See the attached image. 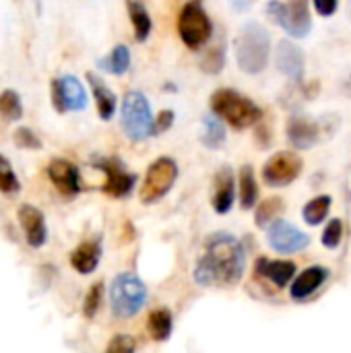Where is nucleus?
Here are the masks:
<instances>
[{
  "label": "nucleus",
  "instance_id": "nucleus-1",
  "mask_svg": "<svg viewBox=\"0 0 351 353\" xmlns=\"http://www.w3.org/2000/svg\"><path fill=\"white\" fill-rule=\"evenodd\" d=\"M246 269V252L240 240L228 232L211 234L194 265V281L205 288H232L240 283Z\"/></svg>",
  "mask_w": 351,
  "mask_h": 353
},
{
  "label": "nucleus",
  "instance_id": "nucleus-2",
  "mask_svg": "<svg viewBox=\"0 0 351 353\" xmlns=\"http://www.w3.org/2000/svg\"><path fill=\"white\" fill-rule=\"evenodd\" d=\"M269 48V31L257 21L244 23L234 37L236 60L246 74H259L267 68Z\"/></svg>",
  "mask_w": 351,
  "mask_h": 353
},
{
  "label": "nucleus",
  "instance_id": "nucleus-3",
  "mask_svg": "<svg viewBox=\"0 0 351 353\" xmlns=\"http://www.w3.org/2000/svg\"><path fill=\"white\" fill-rule=\"evenodd\" d=\"M211 112L238 130L250 128L263 120V110L250 97L228 87L217 89L211 95Z\"/></svg>",
  "mask_w": 351,
  "mask_h": 353
},
{
  "label": "nucleus",
  "instance_id": "nucleus-4",
  "mask_svg": "<svg viewBox=\"0 0 351 353\" xmlns=\"http://www.w3.org/2000/svg\"><path fill=\"white\" fill-rule=\"evenodd\" d=\"M147 300V288L134 273H120L110 288L112 312L118 319L134 316Z\"/></svg>",
  "mask_w": 351,
  "mask_h": 353
},
{
  "label": "nucleus",
  "instance_id": "nucleus-5",
  "mask_svg": "<svg viewBox=\"0 0 351 353\" xmlns=\"http://www.w3.org/2000/svg\"><path fill=\"white\" fill-rule=\"evenodd\" d=\"M122 128L132 141H143L153 134V114L149 99L141 91H128L120 108Z\"/></svg>",
  "mask_w": 351,
  "mask_h": 353
},
{
  "label": "nucleus",
  "instance_id": "nucleus-6",
  "mask_svg": "<svg viewBox=\"0 0 351 353\" xmlns=\"http://www.w3.org/2000/svg\"><path fill=\"white\" fill-rule=\"evenodd\" d=\"M267 17L273 19L279 27H283L294 37H306L312 29L308 0H271L265 8Z\"/></svg>",
  "mask_w": 351,
  "mask_h": 353
},
{
  "label": "nucleus",
  "instance_id": "nucleus-7",
  "mask_svg": "<svg viewBox=\"0 0 351 353\" xmlns=\"http://www.w3.org/2000/svg\"><path fill=\"white\" fill-rule=\"evenodd\" d=\"M178 33L190 50H199L211 39L213 25L199 2L184 4L178 17Z\"/></svg>",
  "mask_w": 351,
  "mask_h": 353
},
{
  "label": "nucleus",
  "instance_id": "nucleus-8",
  "mask_svg": "<svg viewBox=\"0 0 351 353\" xmlns=\"http://www.w3.org/2000/svg\"><path fill=\"white\" fill-rule=\"evenodd\" d=\"M176 178H178V165L172 157L155 159L145 174V180L141 186V201L145 205L157 203L159 199H163L170 192Z\"/></svg>",
  "mask_w": 351,
  "mask_h": 353
},
{
  "label": "nucleus",
  "instance_id": "nucleus-9",
  "mask_svg": "<svg viewBox=\"0 0 351 353\" xmlns=\"http://www.w3.org/2000/svg\"><path fill=\"white\" fill-rule=\"evenodd\" d=\"M302 165L304 163L296 153L279 151L263 165V180L269 186H288L300 176Z\"/></svg>",
  "mask_w": 351,
  "mask_h": 353
},
{
  "label": "nucleus",
  "instance_id": "nucleus-10",
  "mask_svg": "<svg viewBox=\"0 0 351 353\" xmlns=\"http://www.w3.org/2000/svg\"><path fill=\"white\" fill-rule=\"evenodd\" d=\"M52 103L54 110L64 114L68 110H85L87 105V93L81 85V81L72 74H64L60 79H54L52 83Z\"/></svg>",
  "mask_w": 351,
  "mask_h": 353
},
{
  "label": "nucleus",
  "instance_id": "nucleus-11",
  "mask_svg": "<svg viewBox=\"0 0 351 353\" xmlns=\"http://www.w3.org/2000/svg\"><path fill=\"white\" fill-rule=\"evenodd\" d=\"M267 242L273 250L281 254H290V252L304 250L310 244V238L304 232H300L296 225H292L290 221L275 219L267 230Z\"/></svg>",
  "mask_w": 351,
  "mask_h": 353
},
{
  "label": "nucleus",
  "instance_id": "nucleus-12",
  "mask_svg": "<svg viewBox=\"0 0 351 353\" xmlns=\"http://www.w3.org/2000/svg\"><path fill=\"white\" fill-rule=\"evenodd\" d=\"M323 137H325L323 122L308 114H296L288 122V139L298 149H310Z\"/></svg>",
  "mask_w": 351,
  "mask_h": 353
},
{
  "label": "nucleus",
  "instance_id": "nucleus-13",
  "mask_svg": "<svg viewBox=\"0 0 351 353\" xmlns=\"http://www.w3.org/2000/svg\"><path fill=\"white\" fill-rule=\"evenodd\" d=\"M97 165L103 170L106 174V184H103V190L110 194V196H116V199H122V196H128L137 184V176L130 174L122 161L118 159H101L97 161Z\"/></svg>",
  "mask_w": 351,
  "mask_h": 353
},
{
  "label": "nucleus",
  "instance_id": "nucleus-14",
  "mask_svg": "<svg viewBox=\"0 0 351 353\" xmlns=\"http://www.w3.org/2000/svg\"><path fill=\"white\" fill-rule=\"evenodd\" d=\"M48 178L56 190L64 196H74L81 192V176L74 163L66 159H54L48 165Z\"/></svg>",
  "mask_w": 351,
  "mask_h": 353
},
{
  "label": "nucleus",
  "instance_id": "nucleus-15",
  "mask_svg": "<svg viewBox=\"0 0 351 353\" xmlns=\"http://www.w3.org/2000/svg\"><path fill=\"white\" fill-rule=\"evenodd\" d=\"M19 223H21V230H23L29 246L39 248L46 244L48 230H46V219L39 209H35L33 205H23L19 209Z\"/></svg>",
  "mask_w": 351,
  "mask_h": 353
},
{
  "label": "nucleus",
  "instance_id": "nucleus-16",
  "mask_svg": "<svg viewBox=\"0 0 351 353\" xmlns=\"http://www.w3.org/2000/svg\"><path fill=\"white\" fill-rule=\"evenodd\" d=\"M275 62H277L279 72H283L285 77H290L294 81L302 79V74H304V54H302V50L294 41L281 39L277 43Z\"/></svg>",
  "mask_w": 351,
  "mask_h": 353
},
{
  "label": "nucleus",
  "instance_id": "nucleus-17",
  "mask_svg": "<svg viewBox=\"0 0 351 353\" xmlns=\"http://www.w3.org/2000/svg\"><path fill=\"white\" fill-rule=\"evenodd\" d=\"M234 196H236V186H234V172L232 168L223 165L219 168V172L213 178V209L215 213H228L234 205Z\"/></svg>",
  "mask_w": 351,
  "mask_h": 353
},
{
  "label": "nucleus",
  "instance_id": "nucleus-18",
  "mask_svg": "<svg viewBox=\"0 0 351 353\" xmlns=\"http://www.w3.org/2000/svg\"><path fill=\"white\" fill-rule=\"evenodd\" d=\"M329 279V271L325 267H308L306 271L300 273V277H296V281L292 283V298L302 302L306 298H310L319 288H323V283Z\"/></svg>",
  "mask_w": 351,
  "mask_h": 353
},
{
  "label": "nucleus",
  "instance_id": "nucleus-19",
  "mask_svg": "<svg viewBox=\"0 0 351 353\" xmlns=\"http://www.w3.org/2000/svg\"><path fill=\"white\" fill-rule=\"evenodd\" d=\"M257 273L265 279H269L275 288H285L294 275H296V265L292 261H269V259H259L257 261Z\"/></svg>",
  "mask_w": 351,
  "mask_h": 353
},
{
  "label": "nucleus",
  "instance_id": "nucleus-20",
  "mask_svg": "<svg viewBox=\"0 0 351 353\" xmlns=\"http://www.w3.org/2000/svg\"><path fill=\"white\" fill-rule=\"evenodd\" d=\"M101 259V244L99 240H89L79 244L72 254H70V265L74 271H79L81 275H89L97 269Z\"/></svg>",
  "mask_w": 351,
  "mask_h": 353
},
{
  "label": "nucleus",
  "instance_id": "nucleus-21",
  "mask_svg": "<svg viewBox=\"0 0 351 353\" xmlns=\"http://www.w3.org/2000/svg\"><path fill=\"white\" fill-rule=\"evenodd\" d=\"M87 81L93 89V97H95V103H97V114L101 120H110L116 112V95L108 89V85L93 72L87 74Z\"/></svg>",
  "mask_w": 351,
  "mask_h": 353
},
{
  "label": "nucleus",
  "instance_id": "nucleus-22",
  "mask_svg": "<svg viewBox=\"0 0 351 353\" xmlns=\"http://www.w3.org/2000/svg\"><path fill=\"white\" fill-rule=\"evenodd\" d=\"M126 6H128V14H130L137 39L145 41L151 33V17H149L147 8L139 0H126Z\"/></svg>",
  "mask_w": 351,
  "mask_h": 353
},
{
  "label": "nucleus",
  "instance_id": "nucleus-23",
  "mask_svg": "<svg viewBox=\"0 0 351 353\" xmlns=\"http://www.w3.org/2000/svg\"><path fill=\"white\" fill-rule=\"evenodd\" d=\"M172 327H174V321H172V312L170 310L159 308V310H153L149 314L147 329H149V333H151V337L155 341H166L172 335Z\"/></svg>",
  "mask_w": 351,
  "mask_h": 353
},
{
  "label": "nucleus",
  "instance_id": "nucleus-24",
  "mask_svg": "<svg viewBox=\"0 0 351 353\" xmlns=\"http://www.w3.org/2000/svg\"><path fill=\"white\" fill-rule=\"evenodd\" d=\"M97 66L103 68L106 72L122 74V72H126L128 66H130V50H128L126 46L120 43V46H116V48L110 52V56L97 60Z\"/></svg>",
  "mask_w": 351,
  "mask_h": 353
},
{
  "label": "nucleus",
  "instance_id": "nucleus-25",
  "mask_svg": "<svg viewBox=\"0 0 351 353\" xmlns=\"http://www.w3.org/2000/svg\"><path fill=\"white\" fill-rule=\"evenodd\" d=\"M257 196H259V184H257L254 172L250 165H244L240 170V205H242V209L254 207Z\"/></svg>",
  "mask_w": 351,
  "mask_h": 353
},
{
  "label": "nucleus",
  "instance_id": "nucleus-26",
  "mask_svg": "<svg viewBox=\"0 0 351 353\" xmlns=\"http://www.w3.org/2000/svg\"><path fill=\"white\" fill-rule=\"evenodd\" d=\"M203 126H205V134H203V143L209 149H219L225 143V128L221 124V118L215 114H209L203 118Z\"/></svg>",
  "mask_w": 351,
  "mask_h": 353
},
{
  "label": "nucleus",
  "instance_id": "nucleus-27",
  "mask_svg": "<svg viewBox=\"0 0 351 353\" xmlns=\"http://www.w3.org/2000/svg\"><path fill=\"white\" fill-rule=\"evenodd\" d=\"M329 209H331V196L321 194V196H317V199H312V201L306 203V207H304V211H302L304 221H306L308 225H319V223H323V221L327 219Z\"/></svg>",
  "mask_w": 351,
  "mask_h": 353
},
{
  "label": "nucleus",
  "instance_id": "nucleus-28",
  "mask_svg": "<svg viewBox=\"0 0 351 353\" xmlns=\"http://www.w3.org/2000/svg\"><path fill=\"white\" fill-rule=\"evenodd\" d=\"M281 209H283V201H281L279 196H271V199L263 201V203L257 207V213H254L257 225H259V228H269V225L277 219V215H279Z\"/></svg>",
  "mask_w": 351,
  "mask_h": 353
},
{
  "label": "nucleus",
  "instance_id": "nucleus-29",
  "mask_svg": "<svg viewBox=\"0 0 351 353\" xmlns=\"http://www.w3.org/2000/svg\"><path fill=\"white\" fill-rule=\"evenodd\" d=\"M0 116L6 120V122H14L23 116V105H21V97L6 89L0 93Z\"/></svg>",
  "mask_w": 351,
  "mask_h": 353
},
{
  "label": "nucleus",
  "instance_id": "nucleus-30",
  "mask_svg": "<svg viewBox=\"0 0 351 353\" xmlns=\"http://www.w3.org/2000/svg\"><path fill=\"white\" fill-rule=\"evenodd\" d=\"M21 188L14 172H12V165L8 163V159L4 155H0V192L4 194H17Z\"/></svg>",
  "mask_w": 351,
  "mask_h": 353
},
{
  "label": "nucleus",
  "instance_id": "nucleus-31",
  "mask_svg": "<svg viewBox=\"0 0 351 353\" xmlns=\"http://www.w3.org/2000/svg\"><path fill=\"white\" fill-rule=\"evenodd\" d=\"M101 298H103V283L97 281V283L91 285V290H89L87 296H85L83 314H85L87 319H93V316L97 314V310H99V306H101Z\"/></svg>",
  "mask_w": 351,
  "mask_h": 353
},
{
  "label": "nucleus",
  "instance_id": "nucleus-32",
  "mask_svg": "<svg viewBox=\"0 0 351 353\" xmlns=\"http://www.w3.org/2000/svg\"><path fill=\"white\" fill-rule=\"evenodd\" d=\"M341 238H343V223L339 219L329 221V225L323 232V246L329 250H335L341 244Z\"/></svg>",
  "mask_w": 351,
  "mask_h": 353
},
{
  "label": "nucleus",
  "instance_id": "nucleus-33",
  "mask_svg": "<svg viewBox=\"0 0 351 353\" xmlns=\"http://www.w3.org/2000/svg\"><path fill=\"white\" fill-rule=\"evenodd\" d=\"M14 143L21 149H39L41 147V141L37 139V134L31 128H25V126L14 130Z\"/></svg>",
  "mask_w": 351,
  "mask_h": 353
},
{
  "label": "nucleus",
  "instance_id": "nucleus-34",
  "mask_svg": "<svg viewBox=\"0 0 351 353\" xmlns=\"http://www.w3.org/2000/svg\"><path fill=\"white\" fill-rule=\"evenodd\" d=\"M137 343L128 337V335H116L110 343H108V353H124L134 352Z\"/></svg>",
  "mask_w": 351,
  "mask_h": 353
},
{
  "label": "nucleus",
  "instance_id": "nucleus-35",
  "mask_svg": "<svg viewBox=\"0 0 351 353\" xmlns=\"http://www.w3.org/2000/svg\"><path fill=\"white\" fill-rule=\"evenodd\" d=\"M223 66V48L219 46V50H211L205 58H203V68L207 72H217Z\"/></svg>",
  "mask_w": 351,
  "mask_h": 353
},
{
  "label": "nucleus",
  "instance_id": "nucleus-36",
  "mask_svg": "<svg viewBox=\"0 0 351 353\" xmlns=\"http://www.w3.org/2000/svg\"><path fill=\"white\" fill-rule=\"evenodd\" d=\"M172 124H174V112H172V110H163V112H159L157 120L153 122V134H161V132H166Z\"/></svg>",
  "mask_w": 351,
  "mask_h": 353
},
{
  "label": "nucleus",
  "instance_id": "nucleus-37",
  "mask_svg": "<svg viewBox=\"0 0 351 353\" xmlns=\"http://www.w3.org/2000/svg\"><path fill=\"white\" fill-rule=\"evenodd\" d=\"M312 2H314L317 12H319V14H323V17H331V14H335L337 4H339V0H312Z\"/></svg>",
  "mask_w": 351,
  "mask_h": 353
},
{
  "label": "nucleus",
  "instance_id": "nucleus-38",
  "mask_svg": "<svg viewBox=\"0 0 351 353\" xmlns=\"http://www.w3.org/2000/svg\"><path fill=\"white\" fill-rule=\"evenodd\" d=\"M230 2H232V8H234V10H238V12L246 10V8H248V4H250V0H230Z\"/></svg>",
  "mask_w": 351,
  "mask_h": 353
},
{
  "label": "nucleus",
  "instance_id": "nucleus-39",
  "mask_svg": "<svg viewBox=\"0 0 351 353\" xmlns=\"http://www.w3.org/2000/svg\"><path fill=\"white\" fill-rule=\"evenodd\" d=\"M350 17H351V8H350Z\"/></svg>",
  "mask_w": 351,
  "mask_h": 353
}]
</instances>
